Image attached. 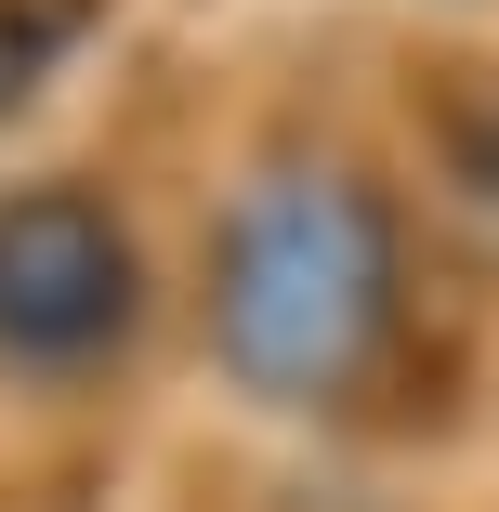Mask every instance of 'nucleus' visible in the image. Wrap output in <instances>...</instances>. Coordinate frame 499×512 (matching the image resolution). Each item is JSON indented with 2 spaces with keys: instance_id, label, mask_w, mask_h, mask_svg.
I'll use <instances>...</instances> for the list:
<instances>
[{
  "instance_id": "obj_2",
  "label": "nucleus",
  "mask_w": 499,
  "mask_h": 512,
  "mask_svg": "<svg viewBox=\"0 0 499 512\" xmlns=\"http://www.w3.org/2000/svg\"><path fill=\"white\" fill-rule=\"evenodd\" d=\"M119 316H132V263L79 197L0 211V342L14 355H92Z\"/></svg>"
},
{
  "instance_id": "obj_1",
  "label": "nucleus",
  "mask_w": 499,
  "mask_h": 512,
  "mask_svg": "<svg viewBox=\"0 0 499 512\" xmlns=\"http://www.w3.org/2000/svg\"><path fill=\"white\" fill-rule=\"evenodd\" d=\"M381 302H394V250H381V211L355 184L289 171L237 211V237H224V355H237V381L329 394L381 342Z\"/></svg>"
}]
</instances>
